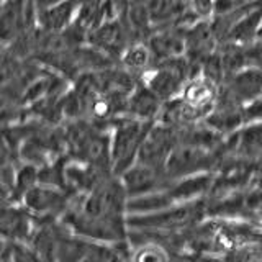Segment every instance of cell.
Wrapping results in <instances>:
<instances>
[{"label":"cell","instance_id":"8fae6325","mask_svg":"<svg viewBox=\"0 0 262 262\" xmlns=\"http://www.w3.org/2000/svg\"><path fill=\"white\" fill-rule=\"evenodd\" d=\"M120 66L128 69L131 74L139 79V76L152 64V54L147 48L146 41H135L131 43L120 57Z\"/></svg>","mask_w":262,"mask_h":262},{"label":"cell","instance_id":"8992f818","mask_svg":"<svg viewBox=\"0 0 262 262\" xmlns=\"http://www.w3.org/2000/svg\"><path fill=\"white\" fill-rule=\"evenodd\" d=\"M33 231L35 216L25 205L18 207L12 200L0 202V236L30 243Z\"/></svg>","mask_w":262,"mask_h":262},{"label":"cell","instance_id":"7a4b0ae2","mask_svg":"<svg viewBox=\"0 0 262 262\" xmlns=\"http://www.w3.org/2000/svg\"><path fill=\"white\" fill-rule=\"evenodd\" d=\"M154 121L139 120L129 115H121L112 121L110 133V158L112 172L115 176H121L129 169L138 159V152L141 144L149 133Z\"/></svg>","mask_w":262,"mask_h":262},{"label":"cell","instance_id":"ba28073f","mask_svg":"<svg viewBox=\"0 0 262 262\" xmlns=\"http://www.w3.org/2000/svg\"><path fill=\"white\" fill-rule=\"evenodd\" d=\"M162 105L164 102L161 98L138 80L136 87L128 97L126 115L146 121H158L161 117Z\"/></svg>","mask_w":262,"mask_h":262},{"label":"cell","instance_id":"30bf717a","mask_svg":"<svg viewBox=\"0 0 262 262\" xmlns=\"http://www.w3.org/2000/svg\"><path fill=\"white\" fill-rule=\"evenodd\" d=\"M234 152L244 159L262 158V121H254L244 125L233 135Z\"/></svg>","mask_w":262,"mask_h":262},{"label":"cell","instance_id":"52a82bcc","mask_svg":"<svg viewBox=\"0 0 262 262\" xmlns=\"http://www.w3.org/2000/svg\"><path fill=\"white\" fill-rule=\"evenodd\" d=\"M146 45L149 48L154 61L169 59L185 54V30L177 25L154 28L146 38Z\"/></svg>","mask_w":262,"mask_h":262},{"label":"cell","instance_id":"277c9868","mask_svg":"<svg viewBox=\"0 0 262 262\" xmlns=\"http://www.w3.org/2000/svg\"><path fill=\"white\" fill-rule=\"evenodd\" d=\"M120 180L125 192L128 195V199L151 192H159L166 190L172 185V180L164 167H154L147 166L143 162H135L129 169H126L120 176Z\"/></svg>","mask_w":262,"mask_h":262},{"label":"cell","instance_id":"3957f363","mask_svg":"<svg viewBox=\"0 0 262 262\" xmlns=\"http://www.w3.org/2000/svg\"><path fill=\"white\" fill-rule=\"evenodd\" d=\"M72 192L61 187L36 184L23 195V205L36 218H57L62 216L74 199Z\"/></svg>","mask_w":262,"mask_h":262},{"label":"cell","instance_id":"2e32d148","mask_svg":"<svg viewBox=\"0 0 262 262\" xmlns=\"http://www.w3.org/2000/svg\"><path fill=\"white\" fill-rule=\"evenodd\" d=\"M257 38H262V27L259 28V33H257Z\"/></svg>","mask_w":262,"mask_h":262},{"label":"cell","instance_id":"e0dca14e","mask_svg":"<svg viewBox=\"0 0 262 262\" xmlns=\"http://www.w3.org/2000/svg\"><path fill=\"white\" fill-rule=\"evenodd\" d=\"M248 2H256V0H248Z\"/></svg>","mask_w":262,"mask_h":262},{"label":"cell","instance_id":"6da1fadb","mask_svg":"<svg viewBox=\"0 0 262 262\" xmlns=\"http://www.w3.org/2000/svg\"><path fill=\"white\" fill-rule=\"evenodd\" d=\"M207 200L196 199L190 202H177L169 207L151 213H126L128 229L174 233L199 225L207 218Z\"/></svg>","mask_w":262,"mask_h":262},{"label":"cell","instance_id":"5b68a950","mask_svg":"<svg viewBox=\"0 0 262 262\" xmlns=\"http://www.w3.org/2000/svg\"><path fill=\"white\" fill-rule=\"evenodd\" d=\"M218 92L244 106L262 95V71L248 66L229 74L218 85Z\"/></svg>","mask_w":262,"mask_h":262},{"label":"cell","instance_id":"4fadbf2b","mask_svg":"<svg viewBox=\"0 0 262 262\" xmlns=\"http://www.w3.org/2000/svg\"><path fill=\"white\" fill-rule=\"evenodd\" d=\"M246 62L249 68H256L262 71V38H256L249 45H244Z\"/></svg>","mask_w":262,"mask_h":262},{"label":"cell","instance_id":"7c38bea8","mask_svg":"<svg viewBox=\"0 0 262 262\" xmlns=\"http://www.w3.org/2000/svg\"><path fill=\"white\" fill-rule=\"evenodd\" d=\"M187 10L195 20H211L215 15V0H187Z\"/></svg>","mask_w":262,"mask_h":262},{"label":"cell","instance_id":"5bb4252c","mask_svg":"<svg viewBox=\"0 0 262 262\" xmlns=\"http://www.w3.org/2000/svg\"><path fill=\"white\" fill-rule=\"evenodd\" d=\"M243 118L244 125L254 121H262V95L243 106Z\"/></svg>","mask_w":262,"mask_h":262},{"label":"cell","instance_id":"9a60e30c","mask_svg":"<svg viewBox=\"0 0 262 262\" xmlns=\"http://www.w3.org/2000/svg\"><path fill=\"white\" fill-rule=\"evenodd\" d=\"M57 2H61V0H35L38 10H43V8H48V7H51Z\"/></svg>","mask_w":262,"mask_h":262},{"label":"cell","instance_id":"9c48e42d","mask_svg":"<svg viewBox=\"0 0 262 262\" xmlns=\"http://www.w3.org/2000/svg\"><path fill=\"white\" fill-rule=\"evenodd\" d=\"M80 0H61L43 10H38V27L49 33H61L76 20Z\"/></svg>","mask_w":262,"mask_h":262}]
</instances>
